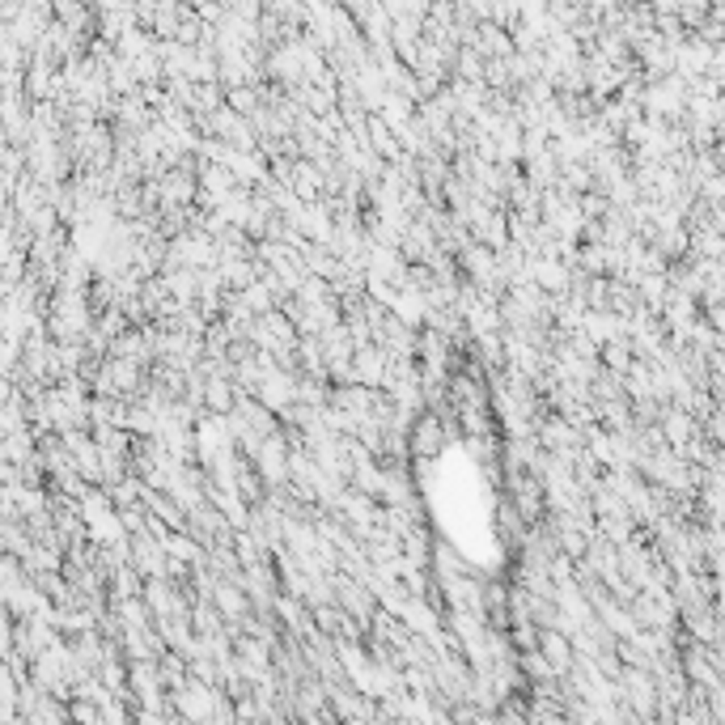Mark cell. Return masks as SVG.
<instances>
[{"instance_id": "obj_1", "label": "cell", "mask_w": 725, "mask_h": 725, "mask_svg": "<svg viewBox=\"0 0 725 725\" xmlns=\"http://www.w3.org/2000/svg\"><path fill=\"white\" fill-rule=\"evenodd\" d=\"M208 403H212V407H221V412H229V403H233L229 382H208Z\"/></svg>"}, {"instance_id": "obj_2", "label": "cell", "mask_w": 725, "mask_h": 725, "mask_svg": "<svg viewBox=\"0 0 725 725\" xmlns=\"http://www.w3.org/2000/svg\"><path fill=\"white\" fill-rule=\"evenodd\" d=\"M628 352H632L628 344H611V348H607V360H611V370H628V365H632V356H628Z\"/></svg>"}]
</instances>
